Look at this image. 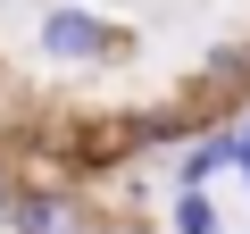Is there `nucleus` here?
I'll return each mask as SVG.
<instances>
[{
  "instance_id": "obj_7",
  "label": "nucleus",
  "mask_w": 250,
  "mask_h": 234,
  "mask_svg": "<svg viewBox=\"0 0 250 234\" xmlns=\"http://www.w3.org/2000/svg\"><path fill=\"white\" fill-rule=\"evenodd\" d=\"M108 234H134V226H108Z\"/></svg>"
},
{
  "instance_id": "obj_1",
  "label": "nucleus",
  "mask_w": 250,
  "mask_h": 234,
  "mask_svg": "<svg viewBox=\"0 0 250 234\" xmlns=\"http://www.w3.org/2000/svg\"><path fill=\"white\" fill-rule=\"evenodd\" d=\"M42 50H50L59 67H100V59L117 50V25L92 17V9H50V17H42Z\"/></svg>"
},
{
  "instance_id": "obj_3",
  "label": "nucleus",
  "mask_w": 250,
  "mask_h": 234,
  "mask_svg": "<svg viewBox=\"0 0 250 234\" xmlns=\"http://www.w3.org/2000/svg\"><path fill=\"white\" fill-rule=\"evenodd\" d=\"M217 167H233V134H217V142H192V151L175 159V176H184V184H208Z\"/></svg>"
},
{
  "instance_id": "obj_5",
  "label": "nucleus",
  "mask_w": 250,
  "mask_h": 234,
  "mask_svg": "<svg viewBox=\"0 0 250 234\" xmlns=\"http://www.w3.org/2000/svg\"><path fill=\"white\" fill-rule=\"evenodd\" d=\"M233 167H242V176H250V134H233Z\"/></svg>"
},
{
  "instance_id": "obj_6",
  "label": "nucleus",
  "mask_w": 250,
  "mask_h": 234,
  "mask_svg": "<svg viewBox=\"0 0 250 234\" xmlns=\"http://www.w3.org/2000/svg\"><path fill=\"white\" fill-rule=\"evenodd\" d=\"M9 201H17V192H9V176H0V217H9Z\"/></svg>"
},
{
  "instance_id": "obj_4",
  "label": "nucleus",
  "mask_w": 250,
  "mask_h": 234,
  "mask_svg": "<svg viewBox=\"0 0 250 234\" xmlns=\"http://www.w3.org/2000/svg\"><path fill=\"white\" fill-rule=\"evenodd\" d=\"M175 234H217V209H208V184H184V201H175Z\"/></svg>"
},
{
  "instance_id": "obj_2",
  "label": "nucleus",
  "mask_w": 250,
  "mask_h": 234,
  "mask_svg": "<svg viewBox=\"0 0 250 234\" xmlns=\"http://www.w3.org/2000/svg\"><path fill=\"white\" fill-rule=\"evenodd\" d=\"M9 226L17 234H83V201H67V192H17Z\"/></svg>"
}]
</instances>
